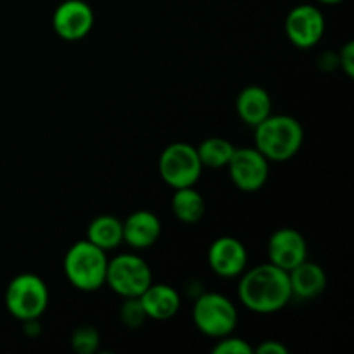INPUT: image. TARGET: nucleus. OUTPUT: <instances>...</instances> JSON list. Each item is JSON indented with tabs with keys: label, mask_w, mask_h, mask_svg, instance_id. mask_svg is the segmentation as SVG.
I'll return each mask as SVG.
<instances>
[{
	"label": "nucleus",
	"mask_w": 354,
	"mask_h": 354,
	"mask_svg": "<svg viewBox=\"0 0 354 354\" xmlns=\"http://www.w3.org/2000/svg\"><path fill=\"white\" fill-rule=\"evenodd\" d=\"M237 294L249 311L261 315L277 313L292 299L289 273L272 263L254 266L241 275Z\"/></svg>",
	"instance_id": "f257e3e1"
},
{
	"label": "nucleus",
	"mask_w": 354,
	"mask_h": 354,
	"mask_svg": "<svg viewBox=\"0 0 354 354\" xmlns=\"http://www.w3.org/2000/svg\"><path fill=\"white\" fill-rule=\"evenodd\" d=\"M304 130L299 120L289 114H270L254 127V147L270 162H283L301 151Z\"/></svg>",
	"instance_id": "f03ea898"
},
{
	"label": "nucleus",
	"mask_w": 354,
	"mask_h": 354,
	"mask_svg": "<svg viewBox=\"0 0 354 354\" xmlns=\"http://www.w3.org/2000/svg\"><path fill=\"white\" fill-rule=\"evenodd\" d=\"M107 252L90 241H78L64 256V273L75 289L93 292L106 286Z\"/></svg>",
	"instance_id": "7ed1b4c3"
},
{
	"label": "nucleus",
	"mask_w": 354,
	"mask_h": 354,
	"mask_svg": "<svg viewBox=\"0 0 354 354\" xmlns=\"http://www.w3.org/2000/svg\"><path fill=\"white\" fill-rule=\"evenodd\" d=\"M6 306L21 322L38 320L48 306V287L35 273L14 277L6 290Z\"/></svg>",
	"instance_id": "20e7f679"
},
{
	"label": "nucleus",
	"mask_w": 354,
	"mask_h": 354,
	"mask_svg": "<svg viewBox=\"0 0 354 354\" xmlns=\"http://www.w3.org/2000/svg\"><path fill=\"white\" fill-rule=\"evenodd\" d=\"M192 320L201 334L221 339L234 334L239 315L235 304L227 296L220 292H204L194 303Z\"/></svg>",
	"instance_id": "39448f33"
},
{
	"label": "nucleus",
	"mask_w": 354,
	"mask_h": 354,
	"mask_svg": "<svg viewBox=\"0 0 354 354\" xmlns=\"http://www.w3.org/2000/svg\"><path fill=\"white\" fill-rule=\"evenodd\" d=\"M201 173L203 165L197 149L187 142H173L159 156V175L173 190L194 187L199 182Z\"/></svg>",
	"instance_id": "423d86ee"
},
{
	"label": "nucleus",
	"mask_w": 354,
	"mask_h": 354,
	"mask_svg": "<svg viewBox=\"0 0 354 354\" xmlns=\"http://www.w3.org/2000/svg\"><path fill=\"white\" fill-rule=\"evenodd\" d=\"M152 283V270L137 254H120L107 263L106 286L121 297H138Z\"/></svg>",
	"instance_id": "0eeeda50"
},
{
	"label": "nucleus",
	"mask_w": 354,
	"mask_h": 354,
	"mask_svg": "<svg viewBox=\"0 0 354 354\" xmlns=\"http://www.w3.org/2000/svg\"><path fill=\"white\" fill-rule=\"evenodd\" d=\"M230 180L241 192H258L270 176V161L256 147H235L227 165Z\"/></svg>",
	"instance_id": "6e6552de"
},
{
	"label": "nucleus",
	"mask_w": 354,
	"mask_h": 354,
	"mask_svg": "<svg viewBox=\"0 0 354 354\" xmlns=\"http://www.w3.org/2000/svg\"><path fill=\"white\" fill-rule=\"evenodd\" d=\"M95 14L85 0H64L59 3L52 16V26L59 38L66 41H78L92 31Z\"/></svg>",
	"instance_id": "1a4fd4ad"
},
{
	"label": "nucleus",
	"mask_w": 354,
	"mask_h": 354,
	"mask_svg": "<svg viewBox=\"0 0 354 354\" xmlns=\"http://www.w3.org/2000/svg\"><path fill=\"white\" fill-rule=\"evenodd\" d=\"M286 33L297 48H311L325 33V17L313 3L292 7L286 17Z\"/></svg>",
	"instance_id": "9d476101"
},
{
	"label": "nucleus",
	"mask_w": 354,
	"mask_h": 354,
	"mask_svg": "<svg viewBox=\"0 0 354 354\" xmlns=\"http://www.w3.org/2000/svg\"><path fill=\"white\" fill-rule=\"evenodd\" d=\"M207 263L218 277L234 279L241 277L248 266V249L235 237H218L211 242Z\"/></svg>",
	"instance_id": "9b49d317"
},
{
	"label": "nucleus",
	"mask_w": 354,
	"mask_h": 354,
	"mask_svg": "<svg viewBox=\"0 0 354 354\" xmlns=\"http://www.w3.org/2000/svg\"><path fill=\"white\" fill-rule=\"evenodd\" d=\"M268 259L279 268L292 270L308 259V244L304 235L296 228H279L268 241Z\"/></svg>",
	"instance_id": "f8f14e48"
},
{
	"label": "nucleus",
	"mask_w": 354,
	"mask_h": 354,
	"mask_svg": "<svg viewBox=\"0 0 354 354\" xmlns=\"http://www.w3.org/2000/svg\"><path fill=\"white\" fill-rule=\"evenodd\" d=\"M161 220L152 211H133L123 221V242L133 249H149L161 237Z\"/></svg>",
	"instance_id": "ddd939ff"
},
{
	"label": "nucleus",
	"mask_w": 354,
	"mask_h": 354,
	"mask_svg": "<svg viewBox=\"0 0 354 354\" xmlns=\"http://www.w3.org/2000/svg\"><path fill=\"white\" fill-rule=\"evenodd\" d=\"M142 306H144L147 318L158 322L171 320L176 317L182 306L180 294L168 283H154L152 282L144 292L138 296Z\"/></svg>",
	"instance_id": "4468645a"
},
{
	"label": "nucleus",
	"mask_w": 354,
	"mask_h": 354,
	"mask_svg": "<svg viewBox=\"0 0 354 354\" xmlns=\"http://www.w3.org/2000/svg\"><path fill=\"white\" fill-rule=\"evenodd\" d=\"M289 282L292 297L301 299H315L320 296L327 287V273L317 263H311L304 259L292 270H289Z\"/></svg>",
	"instance_id": "2eb2a0df"
},
{
	"label": "nucleus",
	"mask_w": 354,
	"mask_h": 354,
	"mask_svg": "<svg viewBox=\"0 0 354 354\" xmlns=\"http://www.w3.org/2000/svg\"><path fill=\"white\" fill-rule=\"evenodd\" d=\"M239 118L249 127H258L272 114L273 102L270 93L259 85H249L241 90L235 102Z\"/></svg>",
	"instance_id": "dca6fc26"
},
{
	"label": "nucleus",
	"mask_w": 354,
	"mask_h": 354,
	"mask_svg": "<svg viewBox=\"0 0 354 354\" xmlns=\"http://www.w3.org/2000/svg\"><path fill=\"white\" fill-rule=\"evenodd\" d=\"M86 241L102 251H113L123 242V221L113 214H99L86 228Z\"/></svg>",
	"instance_id": "f3484780"
},
{
	"label": "nucleus",
	"mask_w": 354,
	"mask_h": 354,
	"mask_svg": "<svg viewBox=\"0 0 354 354\" xmlns=\"http://www.w3.org/2000/svg\"><path fill=\"white\" fill-rule=\"evenodd\" d=\"M171 209L176 220L182 223H197L204 218L206 213V201L197 192L194 187H183V189H175L171 199Z\"/></svg>",
	"instance_id": "a211bd4d"
},
{
	"label": "nucleus",
	"mask_w": 354,
	"mask_h": 354,
	"mask_svg": "<svg viewBox=\"0 0 354 354\" xmlns=\"http://www.w3.org/2000/svg\"><path fill=\"white\" fill-rule=\"evenodd\" d=\"M197 156L201 165L207 168H225L235 152V145L221 137H209L197 145Z\"/></svg>",
	"instance_id": "6ab92c4d"
},
{
	"label": "nucleus",
	"mask_w": 354,
	"mask_h": 354,
	"mask_svg": "<svg viewBox=\"0 0 354 354\" xmlns=\"http://www.w3.org/2000/svg\"><path fill=\"white\" fill-rule=\"evenodd\" d=\"M100 344V335L92 325H82L76 328L71 335V348L78 354H93L97 353Z\"/></svg>",
	"instance_id": "aec40b11"
},
{
	"label": "nucleus",
	"mask_w": 354,
	"mask_h": 354,
	"mask_svg": "<svg viewBox=\"0 0 354 354\" xmlns=\"http://www.w3.org/2000/svg\"><path fill=\"white\" fill-rule=\"evenodd\" d=\"M120 318L127 328H140L147 320L144 306L138 297H124L120 310Z\"/></svg>",
	"instance_id": "412c9836"
},
{
	"label": "nucleus",
	"mask_w": 354,
	"mask_h": 354,
	"mask_svg": "<svg viewBox=\"0 0 354 354\" xmlns=\"http://www.w3.org/2000/svg\"><path fill=\"white\" fill-rule=\"evenodd\" d=\"M214 354H252L254 348L249 344L248 341L241 337H234V335H225V337L218 339V342L213 348Z\"/></svg>",
	"instance_id": "4be33fe9"
},
{
	"label": "nucleus",
	"mask_w": 354,
	"mask_h": 354,
	"mask_svg": "<svg viewBox=\"0 0 354 354\" xmlns=\"http://www.w3.org/2000/svg\"><path fill=\"white\" fill-rule=\"evenodd\" d=\"M339 64H341L342 71L348 78H354V44L348 41L342 47L341 55H339Z\"/></svg>",
	"instance_id": "5701e85b"
},
{
	"label": "nucleus",
	"mask_w": 354,
	"mask_h": 354,
	"mask_svg": "<svg viewBox=\"0 0 354 354\" xmlns=\"http://www.w3.org/2000/svg\"><path fill=\"white\" fill-rule=\"evenodd\" d=\"M254 353L258 354H287L289 349H287L286 344H282L280 341H263L258 348H254Z\"/></svg>",
	"instance_id": "b1692460"
},
{
	"label": "nucleus",
	"mask_w": 354,
	"mask_h": 354,
	"mask_svg": "<svg viewBox=\"0 0 354 354\" xmlns=\"http://www.w3.org/2000/svg\"><path fill=\"white\" fill-rule=\"evenodd\" d=\"M318 2L325 3V6H335V3H341L344 2V0H318Z\"/></svg>",
	"instance_id": "393cba45"
}]
</instances>
